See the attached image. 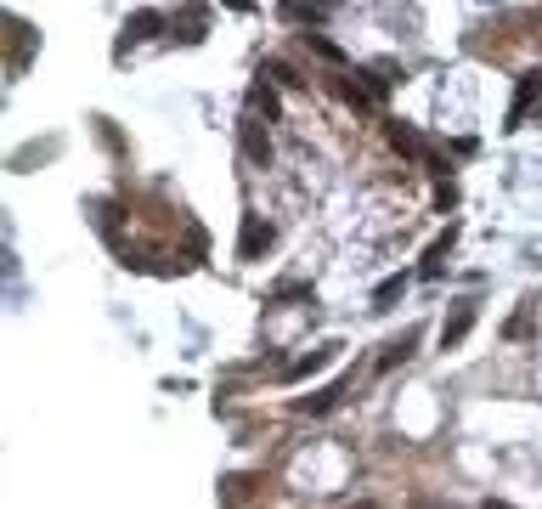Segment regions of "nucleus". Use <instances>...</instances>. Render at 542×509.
<instances>
[{
	"mask_svg": "<svg viewBox=\"0 0 542 509\" xmlns=\"http://www.w3.org/2000/svg\"><path fill=\"white\" fill-rule=\"evenodd\" d=\"M475 312H480V306H475V295H463V300L452 306V312H446V322H441V346H446V351H452V346H463V334L475 329Z\"/></svg>",
	"mask_w": 542,
	"mask_h": 509,
	"instance_id": "1",
	"label": "nucleus"
},
{
	"mask_svg": "<svg viewBox=\"0 0 542 509\" xmlns=\"http://www.w3.org/2000/svg\"><path fill=\"white\" fill-rule=\"evenodd\" d=\"M537 91H542V74L531 68V74H525V80H520V91H515V114H508V125H520V119H525V114H531V102H537Z\"/></svg>",
	"mask_w": 542,
	"mask_h": 509,
	"instance_id": "2",
	"label": "nucleus"
},
{
	"mask_svg": "<svg viewBox=\"0 0 542 509\" xmlns=\"http://www.w3.org/2000/svg\"><path fill=\"white\" fill-rule=\"evenodd\" d=\"M266 243H271V227L266 221H255V215H249V221H243V255H266Z\"/></svg>",
	"mask_w": 542,
	"mask_h": 509,
	"instance_id": "3",
	"label": "nucleus"
},
{
	"mask_svg": "<svg viewBox=\"0 0 542 509\" xmlns=\"http://www.w3.org/2000/svg\"><path fill=\"white\" fill-rule=\"evenodd\" d=\"M345 391H350V379H339V385H328V391H322V396H305V413H328V408H339V402H345Z\"/></svg>",
	"mask_w": 542,
	"mask_h": 509,
	"instance_id": "4",
	"label": "nucleus"
},
{
	"mask_svg": "<svg viewBox=\"0 0 542 509\" xmlns=\"http://www.w3.org/2000/svg\"><path fill=\"white\" fill-rule=\"evenodd\" d=\"M334 357H339V346H317L311 357H300V362L288 368V379H305V374H317V368H322V362H334Z\"/></svg>",
	"mask_w": 542,
	"mask_h": 509,
	"instance_id": "5",
	"label": "nucleus"
},
{
	"mask_svg": "<svg viewBox=\"0 0 542 509\" xmlns=\"http://www.w3.org/2000/svg\"><path fill=\"white\" fill-rule=\"evenodd\" d=\"M243 153H249L255 164H271V147H266V136H260V125H255V119L243 125Z\"/></svg>",
	"mask_w": 542,
	"mask_h": 509,
	"instance_id": "6",
	"label": "nucleus"
},
{
	"mask_svg": "<svg viewBox=\"0 0 542 509\" xmlns=\"http://www.w3.org/2000/svg\"><path fill=\"white\" fill-rule=\"evenodd\" d=\"M412 339H418V334H407V339H396V346L384 351V357H379V374H390V368H401V362L412 357Z\"/></svg>",
	"mask_w": 542,
	"mask_h": 509,
	"instance_id": "7",
	"label": "nucleus"
},
{
	"mask_svg": "<svg viewBox=\"0 0 542 509\" xmlns=\"http://www.w3.org/2000/svg\"><path fill=\"white\" fill-rule=\"evenodd\" d=\"M452 238H458V233H441V238H436V250L424 255V277H436V272H441V260H446V250H452Z\"/></svg>",
	"mask_w": 542,
	"mask_h": 509,
	"instance_id": "8",
	"label": "nucleus"
},
{
	"mask_svg": "<svg viewBox=\"0 0 542 509\" xmlns=\"http://www.w3.org/2000/svg\"><path fill=\"white\" fill-rule=\"evenodd\" d=\"M255 119H277V97H271V91H266V85H260V91H255Z\"/></svg>",
	"mask_w": 542,
	"mask_h": 509,
	"instance_id": "9",
	"label": "nucleus"
},
{
	"mask_svg": "<svg viewBox=\"0 0 542 509\" xmlns=\"http://www.w3.org/2000/svg\"><path fill=\"white\" fill-rule=\"evenodd\" d=\"M525 334H531V312H525V306H520V312L508 317V339H525Z\"/></svg>",
	"mask_w": 542,
	"mask_h": 509,
	"instance_id": "10",
	"label": "nucleus"
},
{
	"mask_svg": "<svg viewBox=\"0 0 542 509\" xmlns=\"http://www.w3.org/2000/svg\"><path fill=\"white\" fill-rule=\"evenodd\" d=\"M153 28H159V18H153V12H136V18H130V40L136 35H153Z\"/></svg>",
	"mask_w": 542,
	"mask_h": 509,
	"instance_id": "11",
	"label": "nucleus"
},
{
	"mask_svg": "<svg viewBox=\"0 0 542 509\" xmlns=\"http://www.w3.org/2000/svg\"><path fill=\"white\" fill-rule=\"evenodd\" d=\"M396 295H401V277H390V283H384V289H379V295H373V300H379V306H390Z\"/></svg>",
	"mask_w": 542,
	"mask_h": 509,
	"instance_id": "12",
	"label": "nucleus"
},
{
	"mask_svg": "<svg viewBox=\"0 0 542 509\" xmlns=\"http://www.w3.org/2000/svg\"><path fill=\"white\" fill-rule=\"evenodd\" d=\"M486 509H508V504H498V498H491V504H486Z\"/></svg>",
	"mask_w": 542,
	"mask_h": 509,
	"instance_id": "13",
	"label": "nucleus"
}]
</instances>
